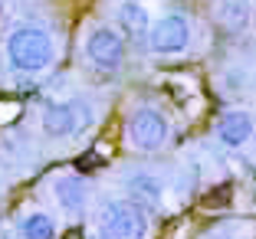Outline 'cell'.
I'll return each instance as SVG.
<instances>
[{"label": "cell", "instance_id": "5", "mask_svg": "<svg viewBox=\"0 0 256 239\" xmlns=\"http://www.w3.org/2000/svg\"><path fill=\"white\" fill-rule=\"evenodd\" d=\"M128 138L142 151H158L168 141V121L158 108H138L128 118Z\"/></svg>", "mask_w": 256, "mask_h": 239}, {"label": "cell", "instance_id": "1", "mask_svg": "<svg viewBox=\"0 0 256 239\" xmlns=\"http://www.w3.org/2000/svg\"><path fill=\"white\" fill-rule=\"evenodd\" d=\"M7 56L23 72H40V69H46L50 59H53V43H50V36H46L43 30H36V26H20V30L7 39Z\"/></svg>", "mask_w": 256, "mask_h": 239}, {"label": "cell", "instance_id": "7", "mask_svg": "<svg viewBox=\"0 0 256 239\" xmlns=\"http://www.w3.org/2000/svg\"><path fill=\"white\" fill-rule=\"evenodd\" d=\"M217 135L224 144H230V148H236V144H243L250 135H253V118H250L246 112H224L217 121Z\"/></svg>", "mask_w": 256, "mask_h": 239}, {"label": "cell", "instance_id": "4", "mask_svg": "<svg viewBox=\"0 0 256 239\" xmlns=\"http://www.w3.org/2000/svg\"><path fill=\"white\" fill-rule=\"evenodd\" d=\"M92 121L89 108L79 102H62V105H50L43 112V131L50 138H69L76 131H86Z\"/></svg>", "mask_w": 256, "mask_h": 239}, {"label": "cell", "instance_id": "11", "mask_svg": "<svg viewBox=\"0 0 256 239\" xmlns=\"http://www.w3.org/2000/svg\"><path fill=\"white\" fill-rule=\"evenodd\" d=\"M20 233H23V239H56V223L46 213H30L20 223Z\"/></svg>", "mask_w": 256, "mask_h": 239}, {"label": "cell", "instance_id": "3", "mask_svg": "<svg viewBox=\"0 0 256 239\" xmlns=\"http://www.w3.org/2000/svg\"><path fill=\"white\" fill-rule=\"evenodd\" d=\"M190 43V20L184 13H168L158 20V26L151 30L148 36V49L158 52V56H174V52H184Z\"/></svg>", "mask_w": 256, "mask_h": 239}, {"label": "cell", "instance_id": "9", "mask_svg": "<svg viewBox=\"0 0 256 239\" xmlns=\"http://www.w3.org/2000/svg\"><path fill=\"white\" fill-rule=\"evenodd\" d=\"M56 200H60V207L66 210V213H82L86 207V184L82 177H76V174H66V177L56 180Z\"/></svg>", "mask_w": 256, "mask_h": 239}, {"label": "cell", "instance_id": "8", "mask_svg": "<svg viewBox=\"0 0 256 239\" xmlns=\"http://www.w3.org/2000/svg\"><path fill=\"white\" fill-rule=\"evenodd\" d=\"M118 23H122V30H125L132 39L151 36V16H148V10H144L138 0H125V3H122Z\"/></svg>", "mask_w": 256, "mask_h": 239}, {"label": "cell", "instance_id": "6", "mask_svg": "<svg viewBox=\"0 0 256 239\" xmlns=\"http://www.w3.org/2000/svg\"><path fill=\"white\" fill-rule=\"evenodd\" d=\"M86 52L98 69H118L122 59H125V43H122V36L115 30L96 26L89 33V39H86Z\"/></svg>", "mask_w": 256, "mask_h": 239}, {"label": "cell", "instance_id": "2", "mask_svg": "<svg viewBox=\"0 0 256 239\" xmlns=\"http://www.w3.org/2000/svg\"><path fill=\"white\" fill-rule=\"evenodd\" d=\"M148 217L138 203H108L98 213V239H144Z\"/></svg>", "mask_w": 256, "mask_h": 239}, {"label": "cell", "instance_id": "10", "mask_svg": "<svg viewBox=\"0 0 256 239\" xmlns=\"http://www.w3.org/2000/svg\"><path fill=\"white\" fill-rule=\"evenodd\" d=\"M128 190H132V197H135L138 203H158L161 200V180L154 177V174H128Z\"/></svg>", "mask_w": 256, "mask_h": 239}]
</instances>
